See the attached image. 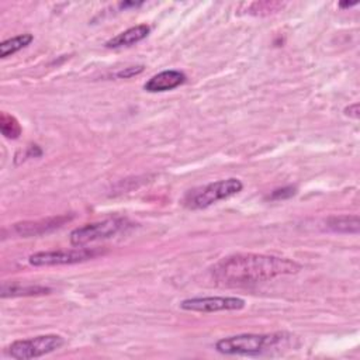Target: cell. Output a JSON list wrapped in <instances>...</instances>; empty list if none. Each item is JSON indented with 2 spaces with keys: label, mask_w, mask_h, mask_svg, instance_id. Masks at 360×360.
<instances>
[{
  "label": "cell",
  "mask_w": 360,
  "mask_h": 360,
  "mask_svg": "<svg viewBox=\"0 0 360 360\" xmlns=\"http://www.w3.org/2000/svg\"><path fill=\"white\" fill-rule=\"evenodd\" d=\"M69 215H58L49 217L38 221H24L13 225V232L18 236H35L41 233H46L56 228H60L65 222L70 221Z\"/></svg>",
  "instance_id": "cell-8"
},
{
  "label": "cell",
  "mask_w": 360,
  "mask_h": 360,
  "mask_svg": "<svg viewBox=\"0 0 360 360\" xmlns=\"http://www.w3.org/2000/svg\"><path fill=\"white\" fill-rule=\"evenodd\" d=\"M186 82V75L180 70H163L155 76H152L145 84L143 89L149 93H160L176 89L177 86Z\"/></svg>",
  "instance_id": "cell-9"
},
{
  "label": "cell",
  "mask_w": 360,
  "mask_h": 360,
  "mask_svg": "<svg viewBox=\"0 0 360 360\" xmlns=\"http://www.w3.org/2000/svg\"><path fill=\"white\" fill-rule=\"evenodd\" d=\"M354 4H356V1H354V3H340L339 6H340V7H352V6H354Z\"/></svg>",
  "instance_id": "cell-18"
},
{
  "label": "cell",
  "mask_w": 360,
  "mask_h": 360,
  "mask_svg": "<svg viewBox=\"0 0 360 360\" xmlns=\"http://www.w3.org/2000/svg\"><path fill=\"white\" fill-rule=\"evenodd\" d=\"M51 290L42 285H20V284H3L1 297H21V295H42L48 294Z\"/></svg>",
  "instance_id": "cell-12"
},
{
  "label": "cell",
  "mask_w": 360,
  "mask_h": 360,
  "mask_svg": "<svg viewBox=\"0 0 360 360\" xmlns=\"http://www.w3.org/2000/svg\"><path fill=\"white\" fill-rule=\"evenodd\" d=\"M285 333H242L219 339L215 343L217 352L229 356H259L285 343Z\"/></svg>",
  "instance_id": "cell-2"
},
{
  "label": "cell",
  "mask_w": 360,
  "mask_h": 360,
  "mask_svg": "<svg viewBox=\"0 0 360 360\" xmlns=\"http://www.w3.org/2000/svg\"><path fill=\"white\" fill-rule=\"evenodd\" d=\"M245 307V300L238 297H194L180 302V308L194 312L238 311Z\"/></svg>",
  "instance_id": "cell-7"
},
{
  "label": "cell",
  "mask_w": 360,
  "mask_h": 360,
  "mask_svg": "<svg viewBox=\"0 0 360 360\" xmlns=\"http://www.w3.org/2000/svg\"><path fill=\"white\" fill-rule=\"evenodd\" d=\"M65 340L59 335H39L30 339L15 340L7 347L10 357L17 360H28L52 353L63 346Z\"/></svg>",
  "instance_id": "cell-4"
},
{
  "label": "cell",
  "mask_w": 360,
  "mask_h": 360,
  "mask_svg": "<svg viewBox=\"0 0 360 360\" xmlns=\"http://www.w3.org/2000/svg\"><path fill=\"white\" fill-rule=\"evenodd\" d=\"M359 112H360V110H359V103H354V104H352V105H349V107L345 108V114L349 115V117H352V118H359Z\"/></svg>",
  "instance_id": "cell-17"
},
{
  "label": "cell",
  "mask_w": 360,
  "mask_h": 360,
  "mask_svg": "<svg viewBox=\"0 0 360 360\" xmlns=\"http://www.w3.org/2000/svg\"><path fill=\"white\" fill-rule=\"evenodd\" d=\"M242 181L235 177L212 181L190 191L184 198V204L191 210L207 208L221 200H226L238 194L242 190Z\"/></svg>",
  "instance_id": "cell-3"
},
{
  "label": "cell",
  "mask_w": 360,
  "mask_h": 360,
  "mask_svg": "<svg viewBox=\"0 0 360 360\" xmlns=\"http://www.w3.org/2000/svg\"><path fill=\"white\" fill-rule=\"evenodd\" d=\"M301 270V264L287 257L259 253H238L217 262L211 274L222 285H252L269 281L278 276L294 274Z\"/></svg>",
  "instance_id": "cell-1"
},
{
  "label": "cell",
  "mask_w": 360,
  "mask_h": 360,
  "mask_svg": "<svg viewBox=\"0 0 360 360\" xmlns=\"http://www.w3.org/2000/svg\"><path fill=\"white\" fill-rule=\"evenodd\" d=\"M32 39H34V37L31 34H20L17 37H13V38H8V39L3 41L0 44V56L7 58V56L18 52L20 49L30 45Z\"/></svg>",
  "instance_id": "cell-13"
},
{
  "label": "cell",
  "mask_w": 360,
  "mask_h": 360,
  "mask_svg": "<svg viewBox=\"0 0 360 360\" xmlns=\"http://www.w3.org/2000/svg\"><path fill=\"white\" fill-rule=\"evenodd\" d=\"M142 69H143V66H131V68H127L125 70L118 72L117 76H120V77H129V76H134V75L141 73Z\"/></svg>",
  "instance_id": "cell-16"
},
{
  "label": "cell",
  "mask_w": 360,
  "mask_h": 360,
  "mask_svg": "<svg viewBox=\"0 0 360 360\" xmlns=\"http://www.w3.org/2000/svg\"><path fill=\"white\" fill-rule=\"evenodd\" d=\"M101 253L96 248H76V249H63V250H48L37 252L28 257L30 264L32 266H62V264H75L82 263L90 259H94Z\"/></svg>",
  "instance_id": "cell-5"
},
{
  "label": "cell",
  "mask_w": 360,
  "mask_h": 360,
  "mask_svg": "<svg viewBox=\"0 0 360 360\" xmlns=\"http://www.w3.org/2000/svg\"><path fill=\"white\" fill-rule=\"evenodd\" d=\"M125 221L121 218H107L103 221L84 224L70 232V243L73 246H84L87 243L107 239L118 233L124 228Z\"/></svg>",
  "instance_id": "cell-6"
},
{
  "label": "cell",
  "mask_w": 360,
  "mask_h": 360,
  "mask_svg": "<svg viewBox=\"0 0 360 360\" xmlns=\"http://www.w3.org/2000/svg\"><path fill=\"white\" fill-rule=\"evenodd\" d=\"M0 131L7 139H17L21 135V125L15 117H13L7 112H1Z\"/></svg>",
  "instance_id": "cell-14"
},
{
  "label": "cell",
  "mask_w": 360,
  "mask_h": 360,
  "mask_svg": "<svg viewBox=\"0 0 360 360\" xmlns=\"http://www.w3.org/2000/svg\"><path fill=\"white\" fill-rule=\"evenodd\" d=\"M150 28L146 24H139L135 27H131L120 34H117L115 37H112L111 39H108L105 42L107 48H121V46H131L139 41H142L143 38L148 37Z\"/></svg>",
  "instance_id": "cell-10"
},
{
  "label": "cell",
  "mask_w": 360,
  "mask_h": 360,
  "mask_svg": "<svg viewBox=\"0 0 360 360\" xmlns=\"http://www.w3.org/2000/svg\"><path fill=\"white\" fill-rule=\"evenodd\" d=\"M326 228L338 233H359V215H335L325 221Z\"/></svg>",
  "instance_id": "cell-11"
},
{
  "label": "cell",
  "mask_w": 360,
  "mask_h": 360,
  "mask_svg": "<svg viewBox=\"0 0 360 360\" xmlns=\"http://www.w3.org/2000/svg\"><path fill=\"white\" fill-rule=\"evenodd\" d=\"M295 194V187H283V188H277V190H273L271 194H270V198L271 200H284V198H288L291 195Z\"/></svg>",
  "instance_id": "cell-15"
}]
</instances>
